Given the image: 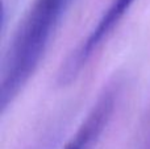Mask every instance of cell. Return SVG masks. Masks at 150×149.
Here are the masks:
<instances>
[{
  "mask_svg": "<svg viewBox=\"0 0 150 149\" xmlns=\"http://www.w3.org/2000/svg\"><path fill=\"white\" fill-rule=\"evenodd\" d=\"M73 0H33L12 34L0 70V108L5 112L38 69Z\"/></svg>",
  "mask_w": 150,
  "mask_h": 149,
  "instance_id": "cell-1",
  "label": "cell"
},
{
  "mask_svg": "<svg viewBox=\"0 0 150 149\" xmlns=\"http://www.w3.org/2000/svg\"><path fill=\"white\" fill-rule=\"evenodd\" d=\"M137 0H112L88 34L70 52L58 71V83L66 86L80 75L95 54L101 49Z\"/></svg>",
  "mask_w": 150,
  "mask_h": 149,
  "instance_id": "cell-2",
  "label": "cell"
},
{
  "mask_svg": "<svg viewBox=\"0 0 150 149\" xmlns=\"http://www.w3.org/2000/svg\"><path fill=\"white\" fill-rule=\"evenodd\" d=\"M121 95V82H109L63 149H93L111 123Z\"/></svg>",
  "mask_w": 150,
  "mask_h": 149,
  "instance_id": "cell-3",
  "label": "cell"
}]
</instances>
